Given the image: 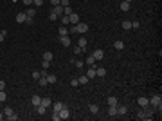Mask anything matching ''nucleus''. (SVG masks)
Returning <instances> with one entry per match:
<instances>
[{
	"label": "nucleus",
	"mask_w": 162,
	"mask_h": 121,
	"mask_svg": "<svg viewBox=\"0 0 162 121\" xmlns=\"http://www.w3.org/2000/svg\"><path fill=\"white\" fill-rule=\"evenodd\" d=\"M61 22H63V25H65V24H70V20H69V16H67V15H63V16H61Z\"/></svg>",
	"instance_id": "39"
},
{
	"label": "nucleus",
	"mask_w": 162,
	"mask_h": 121,
	"mask_svg": "<svg viewBox=\"0 0 162 121\" xmlns=\"http://www.w3.org/2000/svg\"><path fill=\"white\" fill-rule=\"evenodd\" d=\"M96 76L104 78V76H106V69H104V67H96Z\"/></svg>",
	"instance_id": "12"
},
{
	"label": "nucleus",
	"mask_w": 162,
	"mask_h": 121,
	"mask_svg": "<svg viewBox=\"0 0 162 121\" xmlns=\"http://www.w3.org/2000/svg\"><path fill=\"white\" fill-rule=\"evenodd\" d=\"M0 91H6V81L0 80Z\"/></svg>",
	"instance_id": "45"
},
{
	"label": "nucleus",
	"mask_w": 162,
	"mask_h": 121,
	"mask_svg": "<svg viewBox=\"0 0 162 121\" xmlns=\"http://www.w3.org/2000/svg\"><path fill=\"white\" fill-rule=\"evenodd\" d=\"M25 18H27L25 13H18V15H16V22H18V24H25Z\"/></svg>",
	"instance_id": "18"
},
{
	"label": "nucleus",
	"mask_w": 162,
	"mask_h": 121,
	"mask_svg": "<svg viewBox=\"0 0 162 121\" xmlns=\"http://www.w3.org/2000/svg\"><path fill=\"white\" fill-rule=\"evenodd\" d=\"M78 45L83 47V49H87V38H85V36H81L79 40H78Z\"/></svg>",
	"instance_id": "26"
},
{
	"label": "nucleus",
	"mask_w": 162,
	"mask_h": 121,
	"mask_svg": "<svg viewBox=\"0 0 162 121\" xmlns=\"http://www.w3.org/2000/svg\"><path fill=\"white\" fill-rule=\"evenodd\" d=\"M51 4H52V7H54V6H60V0H51Z\"/></svg>",
	"instance_id": "48"
},
{
	"label": "nucleus",
	"mask_w": 162,
	"mask_h": 121,
	"mask_svg": "<svg viewBox=\"0 0 162 121\" xmlns=\"http://www.w3.org/2000/svg\"><path fill=\"white\" fill-rule=\"evenodd\" d=\"M6 36H7V31H6V29H2V31H0V43L6 40Z\"/></svg>",
	"instance_id": "35"
},
{
	"label": "nucleus",
	"mask_w": 162,
	"mask_h": 121,
	"mask_svg": "<svg viewBox=\"0 0 162 121\" xmlns=\"http://www.w3.org/2000/svg\"><path fill=\"white\" fill-rule=\"evenodd\" d=\"M58 42H60L63 47H70V45H72L70 36H58Z\"/></svg>",
	"instance_id": "4"
},
{
	"label": "nucleus",
	"mask_w": 162,
	"mask_h": 121,
	"mask_svg": "<svg viewBox=\"0 0 162 121\" xmlns=\"http://www.w3.org/2000/svg\"><path fill=\"white\" fill-rule=\"evenodd\" d=\"M34 15H36V9H34V7H27V11H25V16L34 18Z\"/></svg>",
	"instance_id": "17"
},
{
	"label": "nucleus",
	"mask_w": 162,
	"mask_h": 121,
	"mask_svg": "<svg viewBox=\"0 0 162 121\" xmlns=\"http://www.w3.org/2000/svg\"><path fill=\"white\" fill-rule=\"evenodd\" d=\"M7 119H9V121H16V119H18V116H16V114H11V116H7Z\"/></svg>",
	"instance_id": "44"
},
{
	"label": "nucleus",
	"mask_w": 162,
	"mask_h": 121,
	"mask_svg": "<svg viewBox=\"0 0 162 121\" xmlns=\"http://www.w3.org/2000/svg\"><path fill=\"white\" fill-rule=\"evenodd\" d=\"M63 15H67V16H69V15H72V7H70V6L63 7Z\"/></svg>",
	"instance_id": "36"
},
{
	"label": "nucleus",
	"mask_w": 162,
	"mask_h": 121,
	"mask_svg": "<svg viewBox=\"0 0 162 121\" xmlns=\"http://www.w3.org/2000/svg\"><path fill=\"white\" fill-rule=\"evenodd\" d=\"M4 118H6V116H4V112H0V121L4 119Z\"/></svg>",
	"instance_id": "50"
},
{
	"label": "nucleus",
	"mask_w": 162,
	"mask_h": 121,
	"mask_svg": "<svg viewBox=\"0 0 162 121\" xmlns=\"http://www.w3.org/2000/svg\"><path fill=\"white\" fill-rule=\"evenodd\" d=\"M41 67H43V69L47 71V69L51 67V61H47V60H41Z\"/></svg>",
	"instance_id": "37"
},
{
	"label": "nucleus",
	"mask_w": 162,
	"mask_h": 121,
	"mask_svg": "<svg viewBox=\"0 0 162 121\" xmlns=\"http://www.w3.org/2000/svg\"><path fill=\"white\" fill-rule=\"evenodd\" d=\"M22 2H23V4H25V6H27V7H29L31 4H32V0H22Z\"/></svg>",
	"instance_id": "49"
},
{
	"label": "nucleus",
	"mask_w": 162,
	"mask_h": 121,
	"mask_svg": "<svg viewBox=\"0 0 162 121\" xmlns=\"http://www.w3.org/2000/svg\"><path fill=\"white\" fill-rule=\"evenodd\" d=\"M51 107H52V110H54V112H60L61 109H63V107H65V105H63V103H61V101H54V103H52Z\"/></svg>",
	"instance_id": "9"
},
{
	"label": "nucleus",
	"mask_w": 162,
	"mask_h": 121,
	"mask_svg": "<svg viewBox=\"0 0 162 121\" xmlns=\"http://www.w3.org/2000/svg\"><path fill=\"white\" fill-rule=\"evenodd\" d=\"M11 114H15V112H13V109H11V107H6V109H4V116L7 118V116H11Z\"/></svg>",
	"instance_id": "34"
},
{
	"label": "nucleus",
	"mask_w": 162,
	"mask_h": 121,
	"mask_svg": "<svg viewBox=\"0 0 162 121\" xmlns=\"http://www.w3.org/2000/svg\"><path fill=\"white\" fill-rule=\"evenodd\" d=\"M88 110H90V114H97V112H99V105H96V103H92L90 107H88Z\"/></svg>",
	"instance_id": "23"
},
{
	"label": "nucleus",
	"mask_w": 162,
	"mask_h": 121,
	"mask_svg": "<svg viewBox=\"0 0 162 121\" xmlns=\"http://www.w3.org/2000/svg\"><path fill=\"white\" fill-rule=\"evenodd\" d=\"M153 112H155V109H153L151 105H148V107H144V109H141V110L137 112V118L139 119H151Z\"/></svg>",
	"instance_id": "1"
},
{
	"label": "nucleus",
	"mask_w": 162,
	"mask_h": 121,
	"mask_svg": "<svg viewBox=\"0 0 162 121\" xmlns=\"http://www.w3.org/2000/svg\"><path fill=\"white\" fill-rule=\"evenodd\" d=\"M69 20L72 22V25H76L78 22H81V20H79V15H76V13H72V15H69Z\"/></svg>",
	"instance_id": "15"
},
{
	"label": "nucleus",
	"mask_w": 162,
	"mask_h": 121,
	"mask_svg": "<svg viewBox=\"0 0 162 121\" xmlns=\"http://www.w3.org/2000/svg\"><path fill=\"white\" fill-rule=\"evenodd\" d=\"M139 27H141V22H139V20L132 22V29H139Z\"/></svg>",
	"instance_id": "38"
},
{
	"label": "nucleus",
	"mask_w": 162,
	"mask_h": 121,
	"mask_svg": "<svg viewBox=\"0 0 162 121\" xmlns=\"http://www.w3.org/2000/svg\"><path fill=\"white\" fill-rule=\"evenodd\" d=\"M36 112H38V114H40V116H45V112H47V107H43V105H38V107H36Z\"/></svg>",
	"instance_id": "20"
},
{
	"label": "nucleus",
	"mask_w": 162,
	"mask_h": 121,
	"mask_svg": "<svg viewBox=\"0 0 162 121\" xmlns=\"http://www.w3.org/2000/svg\"><path fill=\"white\" fill-rule=\"evenodd\" d=\"M137 103H139V107H141V109H144V107H148V105H150V100H148V98H144V96H141V98L137 100Z\"/></svg>",
	"instance_id": "8"
},
{
	"label": "nucleus",
	"mask_w": 162,
	"mask_h": 121,
	"mask_svg": "<svg viewBox=\"0 0 162 121\" xmlns=\"http://www.w3.org/2000/svg\"><path fill=\"white\" fill-rule=\"evenodd\" d=\"M58 114H60V119H69V118H70V112H69V109H67V107H63Z\"/></svg>",
	"instance_id": "5"
},
{
	"label": "nucleus",
	"mask_w": 162,
	"mask_h": 121,
	"mask_svg": "<svg viewBox=\"0 0 162 121\" xmlns=\"http://www.w3.org/2000/svg\"><path fill=\"white\" fill-rule=\"evenodd\" d=\"M128 112V107L126 105H117V116H124Z\"/></svg>",
	"instance_id": "13"
},
{
	"label": "nucleus",
	"mask_w": 162,
	"mask_h": 121,
	"mask_svg": "<svg viewBox=\"0 0 162 121\" xmlns=\"http://www.w3.org/2000/svg\"><path fill=\"white\" fill-rule=\"evenodd\" d=\"M70 33H79V34H85L87 31H88V24H85V22H78L76 25H72V29H69Z\"/></svg>",
	"instance_id": "2"
},
{
	"label": "nucleus",
	"mask_w": 162,
	"mask_h": 121,
	"mask_svg": "<svg viewBox=\"0 0 162 121\" xmlns=\"http://www.w3.org/2000/svg\"><path fill=\"white\" fill-rule=\"evenodd\" d=\"M52 58H54V56H52V52H51V51H45V52H43V60L52 61Z\"/></svg>",
	"instance_id": "25"
},
{
	"label": "nucleus",
	"mask_w": 162,
	"mask_h": 121,
	"mask_svg": "<svg viewBox=\"0 0 162 121\" xmlns=\"http://www.w3.org/2000/svg\"><path fill=\"white\" fill-rule=\"evenodd\" d=\"M38 85H40V87H47V85H49L47 78H45V76H40V78H38Z\"/></svg>",
	"instance_id": "19"
},
{
	"label": "nucleus",
	"mask_w": 162,
	"mask_h": 121,
	"mask_svg": "<svg viewBox=\"0 0 162 121\" xmlns=\"http://www.w3.org/2000/svg\"><path fill=\"white\" fill-rule=\"evenodd\" d=\"M47 81H49V83H56V76L49 72V74H47Z\"/></svg>",
	"instance_id": "33"
},
{
	"label": "nucleus",
	"mask_w": 162,
	"mask_h": 121,
	"mask_svg": "<svg viewBox=\"0 0 162 121\" xmlns=\"http://www.w3.org/2000/svg\"><path fill=\"white\" fill-rule=\"evenodd\" d=\"M121 25H122V29H126V31H130V29H132V22H130V20H122Z\"/></svg>",
	"instance_id": "24"
},
{
	"label": "nucleus",
	"mask_w": 162,
	"mask_h": 121,
	"mask_svg": "<svg viewBox=\"0 0 162 121\" xmlns=\"http://www.w3.org/2000/svg\"><path fill=\"white\" fill-rule=\"evenodd\" d=\"M74 65H76L78 69H83V65H85V61H83V60H74Z\"/></svg>",
	"instance_id": "32"
},
{
	"label": "nucleus",
	"mask_w": 162,
	"mask_h": 121,
	"mask_svg": "<svg viewBox=\"0 0 162 121\" xmlns=\"http://www.w3.org/2000/svg\"><path fill=\"white\" fill-rule=\"evenodd\" d=\"M78 81H79V85H87V83H88V78H87V74L79 76V78H78Z\"/></svg>",
	"instance_id": "27"
},
{
	"label": "nucleus",
	"mask_w": 162,
	"mask_h": 121,
	"mask_svg": "<svg viewBox=\"0 0 162 121\" xmlns=\"http://www.w3.org/2000/svg\"><path fill=\"white\" fill-rule=\"evenodd\" d=\"M32 4H34L36 7H40V6H43V0H32Z\"/></svg>",
	"instance_id": "42"
},
{
	"label": "nucleus",
	"mask_w": 162,
	"mask_h": 121,
	"mask_svg": "<svg viewBox=\"0 0 162 121\" xmlns=\"http://www.w3.org/2000/svg\"><path fill=\"white\" fill-rule=\"evenodd\" d=\"M40 76H41V72H40V71H32V78H34V80H38Z\"/></svg>",
	"instance_id": "41"
},
{
	"label": "nucleus",
	"mask_w": 162,
	"mask_h": 121,
	"mask_svg": "<svg viewBox=\"0 0 162 121\" xmlns=\"http://www.w3.org/2000/svg\"><path fill=\"white\" fill-rule=\"evenodd\" d=\"M85 51H87V49H83V47H79V45H76V47H74V54H83Z\"/></svg>",
	"instance_id": "30"
},
{
	"label": "nucleus",
	"mask_w": 162,
	"mask_h": 121,
	"mask_svg": "<svg viewBox=\"0 0 162 121\" xmlns=\"http://www.w3.org/2000/svg\"><path fill=\"white\" fill-rule=\"evenodd\" d=\"M6 100H7V94L4 91H0V101H6Z\"/></svg>",
	"instance_id": "40"
},
{
	"label": "nucleus",
	"mask_w": 162,
	"mask_h": 121,
	"mask_svg": "<svg viewBox=\"0 0 162 121\" xmlns=\"http://www.w3.org/2000/svg\"><path fill=\"white\" fill-rule=\"evenodd\" d=\"M51 13H52V15H56V16H60V15H63V6H54Z\"/></svg>",
	"instance_id": "11"
},
{
	"label": "nucleus",
	"mask_w": 162,
	"mask_h": 121,
	"mask_svg": "<svg viewBox=\"0 0 162 121\" xmlns=\"http://www.w3.org/2000/svg\"><path fill=\"white\" fill-rule=\"evenodd\" d=\"M87 78H88V80L96 78V67H94V65H90V67H88V71H87Z\"/></svg>",
	"instance_id": "14"
},
{
	"label": "nucleus",
	"mask_w": 162,
	"mask_h": 121,
	"mask_svg": "<svg viewBox=\"0 0 162 121\" xmlns=\"http://www.w3.org/2000/svg\"><path fill=\"white\" fill-rule=\"evenodd\" d=\"M113 47H115V49H117V51H122V49H124V43H122L121 40H117V42H115V43H113Z\"/></svg>",
	"instance_id": "29"
},
{
	"label": "nucleus",
	"mask_w": 162,
	"mask_h": 121,
	"mask_svg": "<svg viewBox=\"0 0 162 121\" xmlns=\"http://www.w3.org/2000/svg\"><path fill=\"white\" fill-rule=\"evenodd\" d=\"M52 121H60V114H58V112H54V116H52Z\"/></svg>",
	"instance_id": "46"
},
{
	"label": "nucleus",
	"mask_w": 162,
	"mask_h": 121,
	"mask_svg": "<svg viewBox=\"0 0 162 121\" xmlns=\"http://www.w3.org/2000/svg\"><path fill=\"white\" fill-rule=\"evenodd\" d=\"M92 56L96 58V61H97V60H103V58H104V51H103V49H96L94 52H92Z\"/></svg>",
	"instance_id": "6"
},
{
	"label": "nucleus",
	"mask_w": 162,
	"mask_h": 121,
	"mask_svg": "<svg viewBox=\"0 0 162 121\" xmlns=\"http://www.w3.org/2000/svg\"><path fill=\"white\" fill-rule=\"evenodd\" d=\"M85 61H87V65H94V63H96V58L90 54V56H87V60H85Z\"/></svg>",
	"instance_id": "31"
},
{
	"label": "nucleus",
	"mask_w": 162,
	"mask_h": 121,
	"mask_svg": "<svg viewBox=\"0 0 162 121\" xmlns=\"http://www.w3.org/2000/svg\"><path fill=\"white\" fill-rule=\"evenodd\" d=\"M32 22H34V18H29V16L25 18V24H29V25H31V24H32Z\"/></svg>",
	"instance_id": "47"
},
{
	"label": "nucleus",
	"mask_w": 162,
	"mask_h": 121,
	"mask_svg": "<svg viewBox=\"0 0 162 121\" xmlns=\"http://www.w3.org/2000/svg\"><path fill=\"white\" fill-rule=\"evenodd\" d=\"M108 116H110V118H115V116H117V107H110V109H108Z\"/></svg>",
	"instance_id": "28"
},
{
	"label": "nucleus",
	"mask_w": 162,
	"mask_h": 121,
	"mask_svg": "<svg viewBox=\"0 0 162 121\" xmlns=\"http://www.w3.org/2000/svg\"><path fill=\"white\" fill-rule=\"evenodd\" d=\"M106 103H108V107H117V105H119V100H117L115 96H108V98H106Z\"/></svg>",
	"instance_id": "7"
},
{
	"label": "nucleus",
	"mask_w": 162,
	"mask_h": 121,
	"mask_svg": "<svg viewBox=\"0 0 162 121\" xmlns=\"http://www.w3.org/2000/svg\"><path fill=\"white\" fill-rule=\"evenodd\" d=\"M122 2H128V4H132V0H122Z\"/></svg>",
	"instance_id": "51"
},
{
	"label": "nucleus",
	"mask_w": 162,
	"mask_h": 121,
	"mask_svg": "<svg viewBox=\"0 0 162 121\" xmlns=\"http://www.w3.org/2000/svg\"><path fill=\"white\" fill-rule=\"evenodd\" d=\"M119 9H121L122 13H126V11H130V4H128V2H121V6H119Z\"/></svg>",
	"instance_id": "22"
},
{
	"label": "nucleus",
	"mask_w": 162,
	"mask_h": 121,
	"mask_svg": "<svg viewBox=\"0 0 162 121\" xmlns=\"http://www.w3.org/2000/svg\"><path fill=\"white\" fill-rule=\"evenodd\" d=\"M69 34H70V31L67 29L65 25H61L60 29H58V36H69Z\"/></svg>",
	"instance_id": "10"
},
{
	"label": "nucleus",
	"mask_w": 162,
	"mask_h": 121,
	"mask_svg": "<svg viewBox=\"0 0 162 121\" xmlns=\"http://www.w3.org/2000/svg\"><path fill=\"white\" fill-rule=\"evenodd\" d=\"M31 103H32L34 107H38V105H40V103H41V98H40V96H38V94H34V96L31 98Z\"/></svg>",
	"instance_id": "16"
},
{
	"label": "nucleus",
	"mask_w": 162,
	"mask_h": 121,
	"mask_svg": "<svg viewBox=\"0 0 162 121\" xmlns=\"http://www.w3.org/2000/svg\"><path fill=\"white\" fill-rule=\"evenodd\" d=\"M150 105H151L155 110H162V96L160 94H155V96H151V100H150Z\"/></svg>",
	"instance_id": "3"
},
{
	"label": "nucleus",
	"mask_w": 162,
	"mask_h": 121,
	"mask_svg": "<svg viewBox=\"0 0 162 121\" xmlns=\"http://www.w3.org/2000/svg\"><path fill=\"white\" fill-rule=\"evenodd\" d=\"M41 105L49 109V107H51V105H52V100H51V98H41Z\"/></svg>",
	"instance_id": "21"
},
{
	"label": "nucleus",
	"mask_w": 162,
	"mask_h": 121,
	"mask_svg": "<svg viewBox=\"0 0 162 121\" xmlns=\"http://www.w3.org/2000/svg\"><path fill=\"white\" fill-rule=\"evenodd\" d=\"M70 85H72V87H78V85H79V81H78V78H72Z\"/></svg>",
	"instance_id": "43"
}]
</instances>
